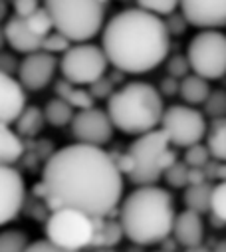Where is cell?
Wrapping results in <instances>:
<instances>
[{
    "label": "cell",
    "instance_id": "6da1fadb",
    "mask_svg": "<svg viewBox=\"0 0 226 252\" xmlns=\"http://www.w3.org/2000/svg\"><path fill=\"white\" fill-rule=\"evenodd\" d=\"M48 209H78L89 217H109L123 199V173L105 149L74 143L58 149L44 165Z\"/></svg>",
    "mask_w": 226,
    "mask_h": 252
},
{
    "label": "cell",
    "instance_id": "7a4b0ae2",
    "mask_svg": "<svg viewBox=\"0 0 226 252\" xmlns=\"http://www.w3.org/2000/svg\"><path fill=\"white\" fill-rule=\"evenodd\" d=\"M171 34L165 20L139 6L111 16L101 30L109 64L125 74H147L169 58Z\"/></svg>",
    "mask_w": 226,
    "mask_h": 252
},
{
    "label": "cell",
    "instance_id": "3957f363",
    "mask_svg": "<svg viewBox=\"0 0 226 252\" xmlns=\"http://www.w3.org/2000/svg\"><path fill=\"white\" fill-rule=\"evenodd\" d=\"M175 201L167 189L143 185L129 193L119 207V222L125 236L139 244H161L175 226Z\"/></svg>",
    "mask_w": 226,
    "mask_h": 252
},
{
    "label": "cell",
    "instance_id": "277c9868",
    "mask_svg": "<svg viewBox=\"0 0 226 252\" xmlns=\"http://www.w3.org/2000/svg\"><path fill=\"white\" fill-rule=\"evenodd\" d=\"M165 109L159 88L147 82L123 84L107 99V113L115 129L135 137L161 127Z\"/></svg>",
    "mask_w": 226,
    "mask_h": 252
},
{
    "label": "cell",
    "instance_id": "5b68a950",
    "mask_svg": "<svg viewBox=\"0 0 226 252\" xmlns=\"http://www.w3.org/2000/svg\"><path fill=\"white\" fill-rule=\"evenodd\" d=\"M107 0H44L58 32L66 34L74 44L89 42L105 26Z\"/></svg>",
    "mask_w": 226,
    "mask_h": 252
},
{
    "label": "cell",
    "instance_id": "8992f818",
    "mask_svg": "<svg viewBox=\"0 0 226 252\" xmlns=\"http://www.w3.org/2000/svg\"><path fill=\"white\" fill-rule=\"evenodd\" d=\"M127 153L133 161L131 173L127 177L137 187L155 185L169 167L177 163V153L171 149V141L163 129H153L139 135L129 145Z\"/></svg>",
    "mask_w": 226,
    "mask_h": 252
},
{
    "label": "cell",
    "instance_id": "52a82bcc",
    "mask_svg": "<svg viewBox=\"0 0 226 252\" xmlns=\"http://www.w3.org/2000/svg\"><path fill=\"white\" fill-rule=\"evenodd\" d=\"M46 236L68 250H84L95 240V220L78 209L54 211L46 220Z\"/></svg>",
    "mask_w": 226,
    "mask_h": 252
},
{
    "label": "cell",
    "instance_id": "ba28073f",
    "mask_svg": "<svg viewBox=\"0 0 226 252\" xmlns=\"http://www.w3.org/2000/svg\"><path fill=\"white\" fill-rule=\"evenodd\" d=\"M109 68V58L103 46H95L89 42L74 44L60 60L62 78L78 84V86H91L99 78L105 76Z\"/></svg>",
    "mask_w": 226,
    "mask_h": 252
},
{
    "label": "cell",
    "instance_id": "9c48e42d",
    "mask_svg": "<svg viewBox=\"0 0 226 252\" xmlns=\"http://www.w3.org/2000/svg\"><path fill=\"white\" fill-rule=\"evenodd\" d=\"M193 72L206 80L226 76V34L216 28L200 30L187 48Z\"/></svg>",
    "mask_w": 226,
    "mask_h": 252
},
{
    "label": "cell",
    "instance_id": "30bf717a",
    "mask_svg": "<svg viewBox=\"0 0 226 252\" xmlns=\"http://www.w3.org/2000/svg\"><path fill=\"white\" fill-rule=\"evenodd\" d=\"M161 129L167 133L171 145L187 149L195 143H200L206 137L208 125H206L204 111L195 109V105L181 103V105H171L165 109Z\"/></svg>",
    "mask_w": 226,
    "mask_h": 252
},
{
    "label": "cell",
    "instance_id": "8fae6325",
    "mask_svg": "<svg viewBox=\"0 0 226 252\" xmlns=\"http://www.w3.org/2000/svg\"><path fill=\"white\" fill-rule=\"evenodd\" d=\"M113 131H115V125H113L107 109L105 111L99 107L80 109L72 121V135L80 143L103 147L111 141Z\"/></svg>",
    "mask_w": 226,
    "mask_h": 252
},
{
    "label": "cell",
    "instance_id": "7c38bea8",
    "mask_svg": "<svg viewBox=\"0 0 226 252\" xmlns=\"http://www.w3.org/2000/svg\"><path fill=\"white\" fill-rule=\"evenodd\" d=\"M58 68H60V62L56 58V54L38 50L34 54L24 56L20 64V72H18V80L24 84L28 92H40L54 80V74Z\"/></svg>",
    "mask_w": 226,
    "mask_h": 252
},
{
    "label": "cell",
    "instance_id": "4fadbf2b",
    "mask_svg": "<svg viewBox=\"0 0 226 252\" xmlns=\"http://www.w3.org/2000/svg\"><path fill=\"white\" fill-rule=\"evenodd\" d=\"M0 183H2V205H0V220L8 224L18 217L26 199V185L22 175L12 165L0 167Z\"/></svg>",
    "mask_w": 226,
    "mask_h": 252
},
{
    "label": "cell",
    "instance_id": "5bb4252c",
    "mask_svg": "<svg viewBox=\"0 0 226 252\" xmlns=\"http://www.w3.org/2000/svg\"><path fill=\"white\" fill-rule=\"evenodd\" d=\"M181 10L195 28L218 30L226 26V0H181Z\"/></svg>",
    "mask_w": 226,
    "mask_h": 252
},
{
    "label": "cell",
    "instance_id": "9a60e30c",
    "mask_svg": "<svg viewBox=\"0 0 226 252\" xmlns=\"http://www.w3.org/2000/svg\"><path fill=\"white\" fill-rule=\"evenodd\" d=\"M26 88L16 76L0 74V119L4 125H14L26 109Z\"/></svg>",
    "mask_w": 226,
    "mask_h": 252
},
{
    "label": "cell",
    "instance_id": "2e32d148",
    "mask_svg": "<svg viewBox=\"0 0 226 252\" xmlns=\"http://www.w3.org/2000/svg\"><path fill=\"white\" fill-rule=\"evenodd\" d=\"M4 40L10 46V50L18 52V54H34L38 50H42L44 46V38L38 36L26 22V18H20L16 14H12L10 18H6L4 24Z\"/></svg>",
    "mask_w": 226,
    "mask_h": 252
},
{
    "label": "cell",
    "instance_id": "e0dca14e",
    "mask_svg": "<svg viewBox=\"0 0 226 252\" xmlns=\"http://www.w3.org/2000/svg\"><path fill=\"white\" fill-rule=\"evenodd\" d=\"M173 236H175L177 244H181L183 248L202 244V238H204L202 215L197 211H191V209H185L183 213H179L175 219Z\"/></svg>",
    "mask_w": 226,
    "mask_h": 252
},
{
    "label": "cell",
    "instance_id": "ac0fdd59",
    "mask_svg": "<svg viewBox=\"0 0 226 252\" xmlns=\"http://www.w3.org/2000/svg\"><path fill=\"white\" fill-rule=\"evenodd\" d=\"M24 155V141L22 135L12 129L10 125L0 127V163L2 165H14Z\"/></svg>",
    "mask_w": 226,
    "mask_h": 252
},
{
    "label": "cell",
    "instance_id": "d6986e66",
    "mask_svg": "<svg viewBox=\"0 0 226 252\" xmlns=\"http://www.w3.org/2000/svg\"><path fill=\"white\" fill-rule=\"evenodd\" d=\"M212 193H214V185H210L208 181L189 185L183 195L185 207L191 211H197L200 215L212 213Z\"/></svg>",
    "mask_w": 226,
    "mask_h": 252
},
{
    "label": "cell",
    "instance_id": "ffe728a7",
    "mask_svg": "<svg viewBox=\"0 0 226 252\" xmlns=\"http://www.w3.org/2000/svg\"><path fill=\"white\" fill-rule=\"evenodd\" d=\"M54 92H56L58 97H62L68 103H72L78 111L93 107V101H95L93 95L89 94V90H85V88H82V86H78V84H74V82H70L66 78H62V80H58L54 84Z\"/></svg>",
    "mask_w": 226,
    "mask_h": 252
},
{
    "label": "cell",
    "instance_id": "44dd1931",
    "mask_svg": "<svg viewBox=\"0 0 226 252\" xmlns=\"http://www.w3.org/2000/svg\"><path fill=\"white\" fill-rule=\"evenodd\" d=\"M210 80L198 76V74H189L187 78L181 80V97L185 103L189 105H204L206 97L210 95V86H208Z\"/></svg>",
    "mask_w": 226,
    "mask_h": 252
},
{
    "label": "cell",
    "instance_id": "7402d4cb",
    "mask_svg": "<svg viewBox=\"0 0 226 252\" xmlns=\"http://www.w3.org/2000/svg\"><path fill=\"white\" fill-rule=\"evenodd\" d=\"M44 113H46V121L52 127H66V125H72V121L76 117V107L72 103H68L66 99L56 95L54 99H50L46 103Z\"/></svg>",
    "mask_w": 226,
    "mask_h": 252
},
{
    "label": "cell",
    "instance_id": "603a6c76",
    "mask_svg": "<svg viewBox=\"0 0 226 252\" xmlns=\"http://www.w3.org/2000/svg\"><path fill=\"white\" fill-rule=\"evenodd\" d=\"M46 123H48V121H46L44 109H40V107H36V105H28V107L22 111V115L16 119L14 127H16V131H18L22 137H36V135L44 129Z\"/></svg>",
    "mask_w": 226,
    "mask_h": 252
},
{
    "label": "cell",
    "instance_id": "cb8c5ba5",
    "mask_svg": "<svg viewBox=\"0 0 226 252\" xmlns=\"http://www.w3.org/2000/svg\"><path fill=\"white\" fill-rule=\"evenodd\" d=\"M206 145L212 153V159L226 163V117L210 119L208 133H206Z\"/></svg>",
    "mask_w": 226,
    "mask_h": 252
},
{
    "label": "cell",
    "instance_id": "d4e9b609",
    "mask_svg": "<svg viewBox=\"0 0 226 252\" xmlns=\"http://www.w3.org/2000/svg\"><path fill=\"white\" fill-rule=\"evenodd\" d=\"M30 246L28 234L16 228H8L0 234V252H26Z\"/></svg>",
    "mask_w": 226,
    "mask_h": 252
},
{
    "label": "cell",
    "instance_id": "484cf974",
    "mask_svg": "<svg viewBox=\"0 0 226 252\" xmlns=\"http://www.w3.org/2000/svg\"><path fill=\"white\" fill-rule=\"evenodd\" d=\"M135 4L147 12L163 18V16L177 12V8H181V0H135Z\"/></svg>",
    "mask_w": 226,
    "mask_h": 252
},
{
    "label": "cell",
    "instance_id": "4316f807",
    "mask_svg": "<svg viewBox=\"0 0 226 252\" xmlns=\"http://www.w3.org/2000/svg\"><path fill=\"white\" fill-rule=\"evenodd\" d=\"M204 115L210 119L226 117V90H212L204 101Z\"/></svg>",
    "mask_w": 226,
    "mask_h": 252
},
{
    "label": "cell",
    "instance_id": "83f0119b",
    "mask_svg": "<svg viewBox=\"0 0 226 252\" xmlns=\"http://www.w3.org/2000/svg\"><path fill=\"white\" fill-rule=\"evenodd\" d=\"M189 173H191V167L185 161H177L175 165H171L165 171L163 177L169 183V187L183 189V187H189Z\"/></svg>",
    "mask_w": 226,
    "mask_h": 252
},
{
    "label": "cell",
    "instance_id": "f1b7e54d",
    "mask_svg": "<svg viewBox=\"0 0 226 252\" xmlns=\"http://www.w3.org/2000/svg\"><path fill=\"white\" fill-rule=\"evenodd\" d=\"M26 22H28V26H30L38 36H42V38H46L50 32L56 30L54 20H52V16H50V12H48L46 8H38L32 16L26 18Z\"/></svg>",
    "mask_w": 226,
    "mask_h": 252
},
{
    "label": "cell",
    "instance_id": "f546056e",
    "mask_svg": "<svg viewBox=\"0 0 226 252\" xmlns=\"http://www.w3.org/2000/svg\"><path fill=\"white\" fill-rule=\"evenodd\" d=\"M167 74L173 78H187L189 74H193V66L187 54H173L167 58Z\"/></svg>",
    "mask_w": 226,
    "mask_h": 252
},
{
    "label": "cell",
    "instance_id": "4dcf8cb0",
    "mask_svg": "<svg viewBox=\"0 0 226 252\" xmlns=\"http://www.w3.org/2000/svg\"><path fill=\"white\" fill-rule=\"evenodd\" d=\"M210 157H212V153H210L208 145L195 143V145H191V147L185 149L183 161H185L189 167H202V169H204V167L210 163Z\"/></svg>",
    "mask_w": 226,
    "mask_h": 252
},
{
    "label": "cell",
    "instance_id": "1f68e13d",
    "mask_svg": "<svg viewBox=\"0 0 226 252\" xmlns=\"http://www.w3.org/2000/svg\"><path fill=\"white\" fill-rule=\"evenodd\" d=\"M72 46H74V44H72V40H70L66 34L54 30V32H50V34L44 38L42 50H46V52H50V54H66Z\"/></svg>",
    "mask_w": 226,
    "mask_h": 252
},
{
    "label": "cell",
    "instance_id": "d6a6232c",
    "mask_svg": "<svg viewBox=\"0 0 226 252\" xmlns=\"http://www.w3.org/2000/svg\"><path fill=\"white\" fill-rule=\"evenodd\" d=\"M87 90L93 95V99H109L113 94L117 92L115 90V82H113L111 78H107V76H103L97 82H93L91 86H87Z\"/></svg>",
    "mask_w": 226,
    "mask_h": 252
},
{
    "label": "cell",
    "instance_id": "836d02e7",
    "mask_svg": "<svg viewBox=\"0 0 226 252\" xmlns=\"http://www.w3.org/2000/svg\"><path fill=\"white\" fill-rule=\"evenodd\" d=\"M165 24H167L169 34H171V36H183V34L189 30V26H191V22H189V18L185 16L183 10H181V12L169 14L167 20H165Z\"/></svg>",
    "mask_w": 226,
    "mask_h": 252
},
{
    "label": "cell",
    "instance_id": "e575fe53",
    "mask_svg": "<svg viewBox=\"0 0 226 252\" xmlns=\"http://www.w3.org/2000/svg\"><path fill=\"white\" fill-rule=\"evenodd\" d=\"M212 213L220 217L226 222V181L214 185V193H212Z\"/></svg>",
    "mask_w": 226,
    "mask_h": 252
},
{
    "label": "cell",
    "instance_id": "d590c367",
    "mask_svg": "<svg viewBox=\"0 0 226 252\" xmlns=\"http://www.w3.org/2000/svg\"><path fill=\"white\" fill-rule=\"evenodd\" d=\"M26 252H82V250H68V248L60 246V244L52 242V240L46 236L44 240H34V242H30V246L26 248Z\"/></svg>",
    "mask_w": 226,
    "mask_h": 252
},
{
    "label": "cell",
    "instance_id": "8d00e7d4",
    "mask_svg": "<svg viewBox=\"0 0 226 252\" xmlns=\"http://www.w3.org/2000/svg\"><path fill=\"white\" fill-rule=\"evenodd\" d=\"M40 6V0H12V12L20 18L32 16Z\"/></svg>",
    "mask_w": 226,
    "mask_h": 252
},
{
    "label": "cell",
    "instance_id": "74e56055",
    "mask_svg": "<svg viewBox=\"0 0 226 252\" xmlns=\"http://www.w3.org/2000/svg\"><path fill=\"white\" fill-rule=\"evenodd\" d=\"M20 64H22V62H18L12 52H2V54H0V74L18 76Z\"/></svg>",
    "mask_w": 226,
    "mask_h": 252
},
{
    "label": "cell",
    "instance_id": "f35d334b",
    "mask_svg": "<svg viewBox=\"0 0 226 252\" xmlns=\"http://www.w3.org/2000/svg\"><path fill=\"white\" fill-rule=\"evenodd\" d=\"M159 92H161L163 97H173V95L181 94V80L167 74V76L159 82Z\"/></svg>",
    "mask_w": 226,
    "mask_h": 252
},
{
    "label": "cell",
    "instance_id": "ab89813d",
    "mask_svg": "<svg viewBox=\"0 0 226 252\" xmlns=\"http://www.w3.org/2000/svg\"><path fill=\"white\" fill-rule=\"evenodd\" d=\"M185 252H212L208 246H202V244H197V246H191V248H185Z\"/></svg>",
    "mask_w": 226,
    "mask_h": 252
},
{
    "label": "cell",
    "instance_id": "60d3db41",
    "mask_svg": "<svg viewBox=\"0 0 226 252\" xmlns=\"http://www.w3.org/2000/svg\"><path fill=\"white\" fill-rule=\"evenodd\" d=\"M212 252H226V240H218L216 246L212 248Z\"/></svg>",
    "mask_w": 226,
    "mask_h": 252
},
{
    "label": "cell",
    "instance_id": "b9f144b4",
    "mask_svg": "<svg viewBox=\"0 0 226 252\" xmlns=\"http://www.w3.org/2000/svg\"><path fill=\"white\" fill-rule=\"evenodd\" d=\"M159 252H165V250H159Z\"/></svg>",
    "mask_w": 226,
    "mask_h": 252
},
{
    "label": "cell",
    "instance_id": "7bdbcfd3",
    "mask_svg": "<svg viewBox=\"0 0 226 252\" xmlns=\"http://www.w3.org/2000/svg\"><path fill=\"white\" fill-rule=\"evenodd\" d=\"M121 2H125V0H121Z\"/></svg>",
    "mask_w": 226,
    "mask_h": 252
}]
</instances>
